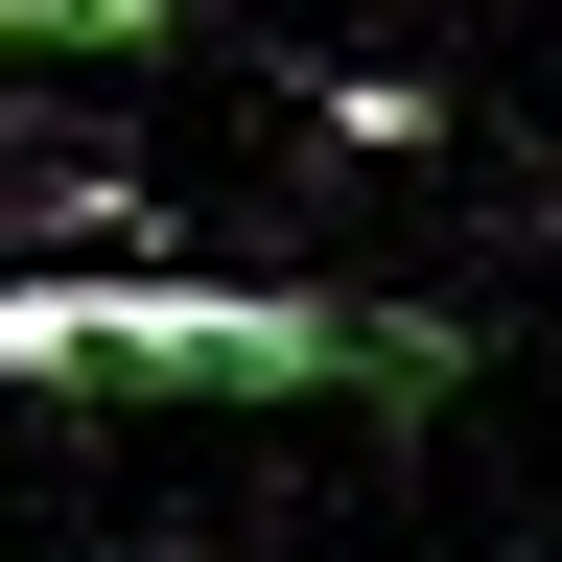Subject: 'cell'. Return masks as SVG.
Here are the masks:
<instances>
[{
	"label": "cell",
	"mask_w": 562,
	"mask_h": 562,
	"mask_svg": "<svg viewBox=\"0 0 562 562\" xmlns=\"http://www.w3.org/2000/svg\"><path fill=\"white\" fill-rule=\"evenodd\" d=\"M0 375L47 398H446L469 351L446 328H351V305H281V281H70V258H0Z\"/></svg>",
	"instance_id": "cell-1"
},
{
	"label": "cell",
	"mask_w": 562,
	"mask_h": 562,
	"mask_svg": "<svg viewBox=\"0 0 562 562\" xmlns=\"http://www.w3.org/2000/svg\"><path fill=\"white\" fill-rule=\"evenodd\" d=\"M188 0H0V70H140Z\"/></svg>",
	"instance_id": "cell-2"
}]
</instances>
